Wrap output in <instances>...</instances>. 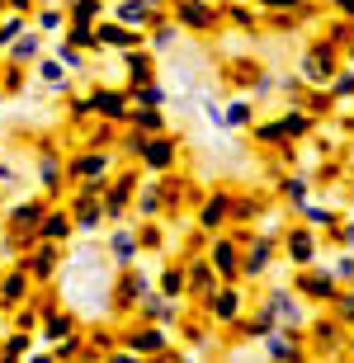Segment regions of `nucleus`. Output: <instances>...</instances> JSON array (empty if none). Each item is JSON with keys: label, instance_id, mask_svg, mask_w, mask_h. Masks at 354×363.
I'll return each mask as SVG.
<instances>
[{"label": "nucleus", "instance_id": "1", "mask_svg": "<svg viewBox=\"0 0 354 363\" xmlns=\"http://www.w3.org/2000/svg\"><path fill=\"white\" fill-rule=\"evenodd\" d=\"M33 57H38V38H33V33L14 38V62H33Z\"/></svg>", "mask_w": 354, "mask_h": 363}, {"label": "nucleus", "instance_id": "2", "mask_svg": "<svg viewBox=\"0 0 354 363\" xmlns=\"http://www.w3.org/2000/svg\"><path fill=\"white\" fill-rule=\"evenodd\" d=\"M118 19H123V24H147V5H123Z\"/></svg>", "mask_w": 354, "mask_h": 363}, {"label": "nucleus", "instance_id": "5", "mask_svg": "<svg viewBox=\"0 0 354 363\" xmlns=\"http://www.w3.org/2000/svg\"><path fill=\"white\" fill-rule=\"evenodd\" d=\"M14 5H28V0H14Z\"/></svg>", "mask_w": 354, "mask_h": 363}, {"label": "nucleus", "instance_id": "4", "mask_svg": "<svg viewBox=\"0 0 354 363\" xmlns=\"http://www.w3.org/2000/svg\"><path fill=\"white\" fill-rule=\"evenodd\" d=\"M43 81H67V76H62V67H57V62H43Z\"/></svg>", "mask_w": 354, "mask_h": 363}, {"label": "nucleus", "instance_id": "3", "mask_svg": "<svg viewBox=\"0 0 354 363\" xmlns=\"http://www.w3.org/2000/svg\"><path fill=\"white\" fill-rule=\"evenodd\" d=\"M19 28H24V19H19V14H10V19L0 24V38H19Z\"/></svg>", "mask_w": 354, "mask_h": 363}]
</instances>
